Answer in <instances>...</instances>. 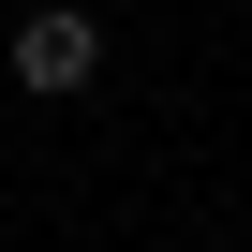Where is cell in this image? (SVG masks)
<instances>
[{
  "mask_svg": "<svg viewBox=\"0 0 252 252\" xmlns=\"http://www.w3.org/2000/svg\"><path fill=\"white\" fill-rule=\"evenodd\" d=\"M89 74H104V15L45 0V15L15 30V89H30V104H60V89H89Z\"/></svg>",
  "mask_w": 252,
  "mask_h": 252,
  "instance_id": "cell-1",
  "label": "cell"
}]
</instances>
